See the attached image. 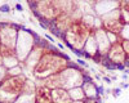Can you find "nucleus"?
<instances>
[{
  "label": "nucleus",
  "instance_id": "1",
  "mask_svg": "<svg viewBox=\"0 0 129 103\" xmlns=\"http://www.w3.org/2000/svg\"><path fill=\"white\" fill-rule=\"evenodd\" d=\"M70 57L66 53H44L38 63V66L34 70V76L36 80H44L52 75L59 74L67 67V63L70 62Z\"/></svg>",
  "mask_w": 129,
  "mask_h": 103
},
{
  "label": "nucleus",
  "instance_id": "2",
  "mask_svg": "<svg viewBox=\"0 0 129 103\" xmlns=\"http://www.w3.org/2000/svg\"><path fill=\"white\" fill-rule=\"evenodd\" d=\"M35 48V39H34V31L26 28L25 26H21L17 36V44H16V56L18 61L22 62L27 58L31 53V50Z\"/></svg>",
  "mask_w": 129,
  "mask_h": 103
},
{
  "label": "nucleus",
  "instance_id": "3",
  "mask_svg": "<svg viewBox=\"0 0 129 103\" xmlns=\"http://www.w3.org/2000/svg\"><path fill=\"white\" fill-rule=\"evenodd\" d=\"M22 25H17L12 22H0V52L14 50L17 44L18 31Z\"/></svg>",
  "mask_w": 129,
  "mask_h": 103
},
{
  "label": "nucleus",
  "instance_id": "4",
  "mask_svg": "<svg viewBox=\"0 0 129 103\" xmlns=\"http://www.w3.org/2000/svg\"><path fill=\"white\" fill-rule=\"evenodd\" d=\"M85 68H81L80 66L74 68V67H66L63 71L59 72V82L62 89H74L83 85V74Z\"/></svg>",
  "mask_w": 129,
  "mask_h": 103
},
{
  "label": "nucleus",
  "instance_id": "5",
  "mask_svg": "<svg viewBox=\"0 0 129 103\" xmlns=\"http://www.w3.org/2000/svg\"><path fill=\"white\" fill-rule=\"evenodd\" d=\"M93 35H94L95 43H97V48H98V54L101 57L107 56V53H109V50L111 48V44L109 41V37H107L106 30L103 27L100 30H95L93 31Z\"/></svg>",
  "mask_w": 129,
  "mask_h": 103
},
{
  "label": "nucleus",
  "instance_id": "6",
  "mask_svg": "<svg viewBox=\"0 0 129 103\" xmlns=\"http://www.w3.org/2000/svg\"><path fill=\"white\" fill-rule=\"evenodd\" d=\"M43 54H44V49L38 46V45H35V48L32 49L31 53L27 56V58L22 62V63H21L22 67H23V70H27L28 72H34V70L38 66V63L40 62Z\"/></svg>",
  "mask_w": 129,
  "mask_h": 103
},
{
  "label": "nucleus",
  "instance_id": "7",
  "mask_svg": "<svg viewBox=\"0 0 129 103\" xmlns=\"http://www.w3.org/2000/svg\"><path fill=\"white\" fill-rule=\"evenodd\" d=\"M106 57L109 58L114 65H123L125 62V59H126V54L124 53L120 43L111 45V48H110V50H109V53H107Z\"/></svg>",
  "mask_w": 129,
  "mask_h": 103
},
{
  "label": "nucleus",
  "instance_id": "8",
  "mask_svg": "<svg viewBox=\"0 0 129 103\" xmlns=\"http://www.w3.org/2000/svg\"><path fill=\"white\" fill-rule=\"evenodd\" d=\"M35 98L36 103H53L52 102V94L50 89H48L44 85H36V91H35Z\"/></svg>",
  "mask_w": 129,
  "mask_h": 103
},
{
  "label": "nucleus",
  "instance_id": "9",
  "mask_svg": "<svg viewBox=\"0 0 129 103\" xmlns=\"http://www.w3.org/2000/svg\"><path fill=\"white\" fill-rule=\"evenodd\" d=\"M50 94H52L53 103H71L69 90H66V89H62V88L53 89V90H50Z\"/></svg>",
  "mask_w": 129,
  "mask_h": 103
},
{
  "label": "nucleus",
  "instance_id": "10",
  "mask_svg": "<svg viewBox=\"0 0 129 103\" xmlns=\"http://www.w3.org/2000/svg\"><path fill=\"white\" fill-rule=\"evenodd\" d=\"M84 50L87 52L88 54H90L92 57H93V56H95V54H98V48H97V43H95V39H94L93 32L88 36L87 41H85Z\"/></svg>",
  "mask_w": 129,
  "mask_h": 103
},
{
  "label": "nucleus",
  "instance_id": "11",
  "mask_svg": "<svg viewBox=\"0 0 129 103\" xmlns=\"http://www.w3.org/2000/svg\"><path fill=\"white\" fill-rule=\"evenodd\" d=\"M84 93H85V98H97L98 97V90H97V84L95 82H89V84H83L81 85Z\"/></svg>",
  "mask_w": 129,
  "mask_h": 103
},
{
  "label": "nucleus",
  "instance_id": "12",
  "mask_svg": "<svg viewBox=\"0 0 129 103\" xmlns=\"http://www.w3.org/2000/svg\"><path fill=\"white\" fill-rule=\"evenodd\" d=\"M69 95L71 98V102L72 100H85V99H87V98H85V93H84L81 86L70 89L69 90Z\"/></svg>",
  "mask_w": 129,
  "mask_h": 103
},
{
  "label": "nucleus",
  "instance_id": "13",
  "mask_svg": "<svg viewBox=\"0 0 129 103\" xmlns=\"http://www.w3.org/2000/svg\"><path fill=\"white\" fill-rule=\"evenodd\" d=\"M36 91V84L32 80L26 79V81L23 82V86H22V94H35Z\"/></svg>",
  "mask_w": 129,
  "mask_h": 103
},
{
  "label": "nucleus",
  "instance_id": "14",
  "mask_svg": "<svg viewBox=\"0 0 129 103\" xmlns=\"http://www.w3.org/2000/svg\"><path fill=\"white\" fill-rule=\"evenodd\" d=\"M13 103H36V98L35 94H22L21 93Z\"/></svg>",
  "mask_w": 129,
  "mask_h": 103
},
{
  "label": "nucleus",
  "instance_id": "15",
  "mask_svg": "<svg viewBox=\"0 0 129 103\" xmlns=\"http://www.w3.org/2000/svg\"><path fill=\"white\" fill-rule=\"evenodd\" d=\"M23 67L22 65H19V66H16L13 68H10V70H7V76L8 77H16V76H19V75H23Z\"/></svg>",
  "mask_w": 129,
  "mask_h": 103
},
{
  "label": "nucleus",
  "instance_id": "16",
  "mask_svg": "<svg viewBox=\"0 0 129 103\" xmlns=\"http://www.w3.org/2000/svg\"><path fill=\"white\" fill-rule=\"evenodd\" d=\"M106 34H107V37H109V41H110V44L114 45V44H117V43H120L121 39L119 35H116L114 32H109V31H106Z\"/></svg>",
  "mask_w": 129,
  "mask_h": 103
},
{
  "label": "nucleus",
  "instance_id": "17",
  "mask_svg": "<svg viewBox=\"0 0 129 103\" xmlns=\"http://www.w3.org/2000/svg\"><path fill=\"white\" fill-rule=\"evenodd\" d=\"M120 39L121 40H129V25H124L120 31Z\"/></svg>",
  "mask_w": 129,
  "mask_h": 103
},
{
  "label": "nucleus",
  "instance_id": "18",
  "mask_svg": "<svg viewBox=\"0 0 129 103\" xmlns=\"http://www.w3.org/2000/svg\"><path fill=\"white\" fill-rule=\"evenodd\" d=\"M75 62H76V65H78V66H80L81 68H89V67H90V66H89V63H88V62L85 61V59L76 58V61H75Z\"/></svg>",
  "mask_w": 129,
  "mask_h": 103
},
{
  "label": "nucleus",
  "instance_id": "19",
  "mask_svg": "<svg viewBox=\"0 0 129 103\" xmlns=\"http://www.w3.org/2000/svg\"><path fill=\"white\" fill-rule=\"evenodd\" d=\"M120 44H121V48L124 50V53L126 54V57H129V40H121Z\"/></svg>",
  "mask_w": 129,
  "mask_h": 103
},
{
  "label": "nucleus",
  "instance_id": "20",
  "mask_svg": "<svg viewBox=\"0 0 129 103\" xmlns=\"http://www.w3.org/2000/svg\"><path fill=\"white\" fill-rule=\"evenodd\" d=\"M10 10H12V7L9 4H3L0 5V13H9Z\"/></svg>",
  "mask_w": 129,
  "mask_h": 103
},
{
  "label": "nucleus",
  "instance_id": "21",
  "mask_svg": "<svg viewBox=\"0 0 129 103\" xmlns=\"http://www.w3.org/2000/svg\"><path fill=\"white\" fill-rule=\"evenodd\" d=\"M7 77V70L3 67V66H0V84H2V81Z\"/></svg>",
  "mask_w": 129,
  "mask_h": 103
},
{
  "label": "nucleus",
  "instance_id": "22",
  "mask_svg": "<svg viewBox=\"0 0 129 103\" xmlns=\"http://www.w3.org/2000/svg\"><path fill=\"white\" fill-rule=\"evenodd\" d=\"M112 95L116 98V97H120V94H121V88H114L112 90Z\"/></svg>",
  "mask_w": 129,
  "mask_h": 103
},
{
  "label": "nucleus",
  "instance_id": "23",
  "mask_svg": "<svg viewBox=\"0 0 129 103\" xmlns=\"http://www.w3.org/2000/svg\"><path fill=\"white\" fill-rule=\"evenodd\" d=\"M44 37H45V39L49 41L50 44H54V39H53V36H50L49 34H45V35H44Z\"/></svg>",
  "mask_w": 129,
  "mask_h": 103
},
{
  "label": "nucleus",
  "instance_id": "24",
  "mask_svg": "<svg viewBox=\"0 0 129 103\" xmlns=\"http://www.w3.org/2000/svg\"><path fill=\"white\" fill-rule=\"evenodd\" d=\"M14 9H17L18 12H23V7H22V4H19V3H17L14 5Z\"/></svg>",
  "mask_w": 129,
  "mask_h": 103
},
{
  "label": "nucleus",
  "instance_id": "25",
  "mask_svg": "<svg viewBox=\"0 0 129 103\" xmlns=\"http://www.w3.org/2000/svg\"><path fill=\"white\" fill-rule=\"evenodd\" d=\"M102 80L106 82V84H111V82H112L111 77H109V76H102Z\"/></svg>",
  "mask_w": 129,
  "mask_h": 103
},
{
  "label": "nucleus",
  "instance_id": "26",
  "mask_svg": "<svg viewBox=\"0 0 129 103\" xmlns=\"http://www.w3.org/2000/svg\"><path fill=\"white\" fill-rule=\"evenodd\" d=\"M116 71H125V66L124 65H116Z\"/></svg>",
  "mask_w": 129,
  "mask_h": 103
},
{
  "label": "nucleus",
  "instance_id": "27",
  "mask_svg": "<svg viewBox=\"0 0 129 103\" xmlns=\"http://www.w3.org/2000/svg\"><path fill=\"white\" fill-rule=\"evenodd\" d=\"M57 48H58L59 50H64V44H62V43H57Z\"/></svg>",
  "mask_w": 129,
  "mask_h": 103
},
{
  "label": "nucleus",
  "instance_id": "28",
  "mask_svg": "<svg viewBox=\"0 0 129 103\" xmlns=\"http://www.w3.org/2000/svg\"><path fill=\"white\" fill-rule=\"evenodd\" d=\"M121 79H123L124 81H128V80H129V76H128V74H125V72H124V74L121 75Z\"/></svg>",
  "mask_w": 129,
  "mask_h": 103
},
{
  "label": "nucleus",
  "instance_id": "29",
  "mask_svg": "<svg viewBox=\"0 0 129 103\" xmlns=\"http://www.w3.org/2000/svg\"><path fill=\"white\" fill-rule=\"evenodd\" d=\"M120 88H121V89H128V88H129V84H128V82H125V81H124L123 84H121V86H120Z\"/></svg>",
  "mask_w": 129,
  "mask_h": 103
},
{
  "label": "nucleus",
  "instance_id": "30",
  "mask_svg": "<svg viewBox=\"0 0 129 103\" xmlns=\"http://www.w3.org/2000/svg\"><path fill=\"white\" fill-rule=\"evenodd\" d=\"M0 66H3V56L0 53Z\"/></svg>",
  "mask_w": 129,
  "mask_h": 103
},
{
  "label": "nucleus",
  "instance_id": "31",
  "mask_svg": "<svg viewBox=\"0 0 129 103\" xmlns=\"http://www.w3.org/2000/svg\"><path fill=\"white\" fill-rule=\"evenodd\" d=\"M116 79H117V76H115V75H112V76H111V80H112V81H115Z\"/></svg>",
  "mask_w": 129,
  "mask_h": 103
},
{
  "label": "nucleus",
  "instance_id": "32",
  "mask_svg": "<svg viewBox=\"0 0 129 103\" xmlns=\"http://www.w3.org/2000/svg\"><path fill=\"white\" fill-rule=\"evenodd\" d=\"M128 84H129V80H128Z\"/></svg>",
  "mask_w": 129,
  "mask_h": 103
}]
</instances>
